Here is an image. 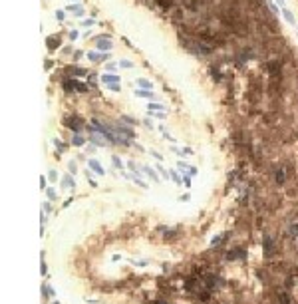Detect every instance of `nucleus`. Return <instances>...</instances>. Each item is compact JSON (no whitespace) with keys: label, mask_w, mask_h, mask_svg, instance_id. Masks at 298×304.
Returning <instances> with one entry per match:
<instances>
[{"label":"nucleus","mask_w":298,"mask_h":304,"mask_svg":"<svg viewBox=\"0 0 298 304\" xmlns=\"http://www.w3.org/2000/svg\"><path fill=\"white\" fill-rule=\"evenodd\" d=\"M66 88H68V92H87V86L86 84H82V82H75V80H72V82H66Z\"/></svg>","instance_id":"obj_1"},{"label":"nucleus","mask_w":298,"mask_h":304,"mask_svg":"<svg viewBox=\"0 0 298 304\" xmlns=\"http://www.w3.org/2000/svg\"><path fill=\"white\" fill-rule=\"evenodd\" d=\"M288 233H290V236L298 243V217H292V219H290V225H288Z\"/></svg>","instance_id":"obj_2"},{"label":"nucleus","mask_w":298,"mask_h":304,"mask_svg":"<svg viewBox=\"0 0 298 304\" xmlns=\"http://www.w3.org/2000/svg\"><path fill=\"white\" fill-rule=\"evenodd\" d=\"M98 48H99V50H110V48H111V42H110V38H107V36L103 38V36H102V38L98 40Z\"/></svg>","instance_id":"obj_3"},{"label":"nucleus","mask_w":298,"mask_h":304,"mask_svg":"<svg viewBox=\"0 0 298 304\" xmlns=\"http://www.w3.org/2000/svg\"><path fill=\"white\" fill-rule=\"evenodd\" d=\"M87 58H90L91 62H102V60H107V58H110V54H103V56H99V54H95V52H87Z\"/></svg>","instance_id":"obj_4"},{"label":"nucleus","mask_w":298,"mask_h":304,"mask_svg":"<svg viewBox=\"0 0 298 304\" xmlns=\"http://www.w3.org/2000/svg\"><path fill=\"white\" fill-rule=\"evenodd\" d=\"M102 82H103V84H117V82H119V76H110V74H106V76H102Z\"/></svg>","instance_id":"obj_5"},{"label":"nucleus","mask_w":298,"mask_h":304,"mask_svg":"<svg viewBox=\"0 0 298 304\" xmlns=\"http://www.w3.org/2000/svg\"><path fill=\"white\" fill-rule=\"evenodd\" d=\"M58 46H60V36H52V38H48V48H50V50L58 48Z\"/></svg>","instance_id":"obj_6"},{"label":"nucleus","mask_w":298,"mask_h":304,"mask_svg":"<svg viewBox=\"0 0 298 304\" xmlns=\"http://www.w3.org/2000/svg\"><path fill=\"white\" fill-rule=\"evenodd\" d=\"M66 125H68V127H74L75 131H78V129H82V123H79L78 117H74V119H68V121H66Z\"/></svg>","instance_id":"obj_7"},{"label":"nucleus","mask_w":298,"mask_h":304,"mask_svg":"<svg viewBox=\"0 0 298 304\" xmlns=\"http://www.w3.org/2000/svg\"><path fill=\"white\" fill-rule=\"evenodd\" d=\"M90 167H91V169H94V171H95V173H99V175H103V167H102V165H99V163H98V161H95V159H90Z\"/></svg>","instance_id":"obj_8"},{"label":"nucleus","mask_w":298,"mask_h":304,"mask_svg":"<svg viewBox=\"0 0 298 304\" xmlns=\"http://www.w3.org/2000/svg\"><path fill=\"white\" fill-rule=\"evenodd\" d=\"M91 141H95V143H99V145H106L107 141H103V137L99 133H91Z\"/></svg>","instance_id":"obj_9"},{"label":"nucleus","mask_w":298,"mask_h":304,"mask_svg":"<svg viewBox=\"0 0 298 304\" xmlns=\"http://www.w3.org/2000/svg\"><path fill=\"white\" fill-rule=\"evenodd\" d=\"M274 179L278 181V185H282V183H284V171H282V169H280V171L276 169V173H274Z\"/></svg>","instance_id":"obj_10"},{"label":"nucleus","mask_w":298,"mask_h":304,"mask_svg":"<svg viewBox=\"0 0 298 304\" xmlns=\"http://www.w3.org/2000/svg\"><path fill=\"white\" fill-rule=\"evenodd\" d=\"M282 14H284V18L288 20L290 24H294V16H292V12L290 10H286V8H282Z\"/></svg>","instance_id":"obj_11"},{"label":"nucleus","mask_w":298,"mask_h":304,"mask_svg":"<svg viewBox=\"0 0 298 304\" xmlns=\"http://www.w3.org/2000/svg\"><path fill=\"white\" fill-rule=\"evenodd\" d=\"M135 92V95H139V98H151V92L147 90H133Z\"/></svg>","instance_id":"obj_12"},{"label":"nucleus","mask_w":298,"mask_h":304,"mask_svg":"<svg viewBox=\"0 0 298 304\" xmlns=\"http://www.w3.org/2000/svg\"><path fill=\"white\" fill-rule=\"evenodd\" d=\"M72 143H74V145H83V137H82V135H78V133H75L74 137H72Z\"/></svg>","instance_id":"obj_13"},{"label":"nucleus","mask_w":298,"mask_h":304,"mask_svg":"<svg viewBox=\"0 0 298 304\" xmlns=\"http://www.w3.org/2000/svg\"><path fill=\"white\" fill-rule=\"evenodd\" d=\"M143 169H145V173H147L149 177H153V179H159V177L155 175V171H153V169H151V167H143Z\"/></svg>","instance_id":"obj_14"},{"label":"nucleus","mask_w":298,"mask_h":304,"mask_svg":"<svg viewBox=\"0 0 298 304\" xmlns=\"http://www.w3.org/2000/svg\"><path fill=\"white\" fill-rule=\"evenodd\" d=\"M137 84H139V86H143V88H151V84L147 82V80H137Z\"/></svg>","instance_id":"obj_15"},{"label":"nucleus","mask_w":298,"mask_h":304,"mask_svg":"<svg viewBox=\"0 0 298 304\" xmlns=\"http://www.w3.org/2000/svg\"><path fill=\"white\" fill-rule=\"evenodd\" d=\"M165 105H161V103H149V109H163Z\"/></svg>","instance_id":"obj_16"},{"label":"nucleus","mask_w":298,"mask_h":304,"mask_svg":"<svg viewBox=\"0 0 298 304\" xmlns=\"http://www.w3.org/2000/svg\"><path fill=\"white\" fill-rule=\"evenodd\" d=\"M64 183H66V187H74V179H70V177H66Z\"/></svg>","instance_id":"obj_17"},{"label":"nucleus","mask_w":298,"mask_h":304,"mask_svg":"<svg viewBox=\"0 0 298 304\" xmlns=\"http://www.w3.org/2000/svg\"><path fill=\"white\" fill-rule=\"evenodd\" d=\"M48 197H50V199H54V197H56V191H54V189H48Z\"/></svg>","instance_id":"obj_18"},{"label":"nucleus","mask_w":298,"mask_h":304,"mask_svg":"<svg viewBox=\"0 0 298 304\" xmlns=\"http://www.w3.org/2000/svg\"><path fill=\"white\" fill-rule=\"evenodd\" d=\"M113 165H115V167H119V169H121V161H119V159H117V157H113Z\"/></svg>","instance_id":"obj_19"},{"label":"nucleus","mask_w":298,"mask_h":304,"mask_svg":"<svg viewBox=\"0 0 298 304\" xmlns=\"http://www.w3.org/2000/svg\"><path fill=\"white\" fill-rule=\"evenodd\" d=\"M82 26H86V28H87V26H94V20H86V22H83Z\"/></svg>","instance_id":"obj_20"},{"label":"nucleus","mask_w":298,"mask_h":304,"mask_svg":"<svg viewBox=\"0 0 298 304\" xmlns=\"http://www.w3.org/2000/svg\"><path fill=\"white\" fill-rule=\"evenodd\" d=\"M70 38H72V40H75V38H78V32L72 30V32H70Z\"/></svg>","instance_id":"obj_21"},{"label":"nucleus","mask_w":298,"mask_h":304,"mask_svg":"<svg viewBox=\"0 0 298 304\" xmlns=\"http://www.w3.org/2000/svg\"><path fill=\"white\" fill-rule=\"evenodd\" d=\"M111 92H119V86H117V84H111Z\"/></svg>","instance_id":"obj_22"},{"label":"nucleus","mask_w":298,"mask_h":304,"mask_svg":"<svg viewBox=\"0 0 298 304\" xmlns=\"http://www.w3.org/2000/svg\"><path fill=\"white\" fill-rule=\"evenodd\" d=\"M121 66H123V68H131V62H125L123 60V62H121Z\"/></svg>","instance_id":"obj_23"}]
</instances>
